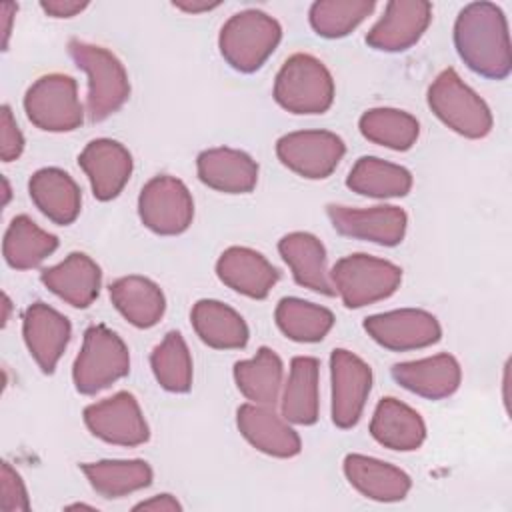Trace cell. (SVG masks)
Segmentation results:
<instances>
[{
  "mask_svg": "<svg viewBox=\"0 0 512 512\" xmlns=\"http://www.w3.org/2000/svg\"><path fill=\"white\" fill-rule=\"evenodd\" d=\"M374 6V0H320L310 6L308 20L318 36L342 38L358 28Z\"/></svg>",
  "mask_w": 512,
  "mask_h": 512,
  "instance_id": "37",
  "label": "cell"
},
{
  "mask_svg": "<svg viewBox=\"0 0 512 512\" xmlns=\"http://www.w3.org/2000/svg\"><path fill=\"white\" fill-rule=\"evenodd\" d=\"M22 336L40 370L52 374L70 342L72 326L70 320L52 306L34 302L24 310Z\"/></svg>",
  "mask_w": 512,
  "mask_h": 512,
  "instance_id": "16",
  "label": "cell"
},
{
  "mask_svg": "<svg viewBox=\"0 0 512 512\" xmlns=\"http://www.w3.org/2000/svg\"><path fill=\"white\" fill-rule=\"evenodd\" d=\"M2 186H4V206H6L10 200V184L6 178H2Z\"/></svg>",
  "mask_w": 512,
  "mask_h": 512,
  "instance_id": "45",
  "label": "cell"
},
{
  "mask_svg": "<svg viewBox=\"0 0 512 512\" xmlns=\"http://www.w3.org/2000/svg\"><path fill=\"white\" fill-rule=\"evenodd\" d=\"M390 374L402 388L428 400L452 396L462 380V368L452 354H434L420 360L400 362L392 366Z\"/></svg>",
  "mask_w": 512,
  "mask_h": 512,
  "instance_id": "21",
  "label": "cell"
},
{
  "mask_svg": "<svg viewBox=\"0 0 512 512\" xmlns=\"http://www.w3.org/2000/svg\"><path fill=\"white\" fill-rule=\"evenodd\" d=\"M282 376V360L268 346L258 348L252 358L234 364V382L238 390L254 404L274 406L282 388Z\"/></svg>",
  "mask_w": 512,
  "mask_h": 512,
  "instance_id": "31",
  "label": "cell"
},
{
  "mask_svg": "<svg viewBox=\"0 0 512 512\" xmlns=\"http://www.w3.org/2000/svg\"><path fill=\"white\" fill-rule=\"evenodd\" d=\"M360 134L390 150H410L420 134L418 120L398 108H370L358 120Z\"/></svg>",
  "mask_w": 512,
  "mask_h": 512,
  "instance_id": "34",
  "label": "cell"
},
{
  "mask_svg": "<svg viewBox=\"0 0 512 512\" xmlns=\"http://www.w3.org/2000/svg\"><path fill=\"white\" fill-rule=\"evenodd\" d=\"M28 120L46 132H72L84 122L76 80L68 74L40 76L24 96Z\"/></svg>",
  "mask_w": 512,
  "mask_h": 512,
  "instance_id": "8",
  "label": "cell"
},
{
  "mask_svg": "<svg viewBox=\"0 0 512 512\" xmlns=\"http://www.w3.org/2000/svg\"><path fill=\"white\" fill-rule=\"evenodd\" d=\"M138 216L154 234H182L194 218L192 194L186 184L174 176H154L140 190Z\"/></svg>",
  "mask_w": 512,
  "mask_h": 512,
  "instance_id": "9",
  "label": "cell"
},
{
  "mask_svg": "<svg viewBox=\"0 0 512 512\" xmlns=\"http://www.w3.org/2000/svg\"><path fill=\"white\" fill-rule=\"evenodd\" d=\"M196 172L202 184L224 194H248L258 182V164L236 148H210L198 154Z\"/></svg>",
  "mask_w": 512,
  "mask_h": 512,
  "instance_id": "22",
  "label": "cell"
},
{
  "mask_svg": "<svg viewBox=\"0 0 512 512\" xmlns=\"http://www.w3.org/2000/svg\"><path fill=\"white\" fill-rule=\"evenodd\" d=\"M174 6L188 14H198V12H208L212 8H218L220 2H174Z\"/></svg>",
  "mask_w": 512,
  "mask_h": 512,
  "instance_id": "43",
  "label": "cell"
},
{
  "mask_svg": "<svg viewBox=\"0 0 512 512\" xmlns=\"http://www.w3.org/2000/svg\"><path fill=\"white\" fill-rule=\"evenodd\" d=\"M428 106L436 118L464 138H484L492 130L488 104L458 76L454 68L442 70L428 88Z\"/></svg>",
  "mask_w": 512,
  "mask_h": 512,
  "instance_id": "4",
  "label": "cell"
},
{
  "mask_svg": "<svg viewBox=\"0 0 512 512\" xmlns=\"http://www.w3.org/2000/svg\"><path fill=\"white\" fill-rule=\"evenodd\" d=\"M34 206L54 224H72L82 208V192L76 180L60 168H40L28 182Z\"/></svg>",
  "mask_w": 512,
  "mask_h": 512,
  "instance_id": "24",
  "label": "cell"
},
{
  "mask_svg": "<svg viewBox=\"0 0 512 512\" xmlns=\"http://www.w3.org/2000/svg\"><path fill=\"white\" fill-rule=\"evenodd\" d=\"M58 248V238L42 230L30 216L20 214L12 218L6 228L2 254L10 268L30 270L44 262Z\"/></svg>",
  "mask_w": 512,
  "mask_h": 512,
  "instance_id": "33",
  "label": "cell"
},
{
  "mask_svg": "<svg viewBox=\"0 0 512 512\" xmlns=\"http://www.w3.org/2000/svg\"><path fill=\"white\" fill-rule=\"evenodd\" d=\"M216 274L234 292L256 300L266 298L280 280L278 268L266 256L246 246L226 248L216 262Z\"/></svg>",
  "mask_w": 512,
  "mask_h": 512,
  "instance_id": "19",
  "label": "cell"
},
{
  "mask_svg": "<svg viewBox=\"0 0 512 512\" xmlns=\"http://www.w3.org/2000/svg\"><path fill=\"white\" fill-rule=\"evenodd\" d=\"M320 362L314 356H296L290 362V374L282 392V418L310 426L318 420L320 394H318Z\"/></svg>",
  "mask_w": 512,
  "mask_h": 512,
  "instance_id": "28",
  "label": "cell"
},
{
  "mask_svg": "<svg viewBox=\"0 0 512 512\" xmlns=\"http://www.w3.org/2000/svg\"><path fill=\"white\" fill-rule=\"evenodd\" d=\"M236 426L246 442L268 456L292 458L302 450L296 430H292L288 420L278 416L270 406L254 402L242 404L236 410Z\"/></svg>",
  "mask_w": 512,
  "mask_h": 512,
  "instance_id": "18",
  "label": "cell"
},
{
  "mask_svg": "<svg viewBox=\"0 0 512 512\" xmlns=\"http://www.w3.org/2000/svg\"><path fill=\"white\" fill-rule=\"evenodd\" d=\"M130 372V352L124 340L110 328L94 324L86 328L82 348L72 366V380L80 394H96Z\"/></svg>",
  "mask_w": 512,
  "mask_h": 512,
  "instance_id": "6",
  "label": "cell"
},
{
  "mask_svg": "<svg viewBox=\"0 0 512 512\" xmlns=\"http://www.w3.org/2000/svg\"><path fill=\"white\" fill-rule=\"evenodd\" d=\"M22 150H24V136L16 124V118L12 116L10 106L4 104L0 114V156L4 162H12L20 158Z\"/></svg>",
  "mask_w": 512,
  "mask_h": 512,
  "instance_id": "39",
  "label": "cell"
},
{
  "mask_svg": "<svg viewBox=\"0 0 512 512\" xmlns=\"http://www.w3.org/2000/svg\"><path fill=\"white\" fill-rule=\"evenodd\" d=\"M370 434L384 448L410 452L422 446L426 424L414 408L388 396L376 404L370 420Z\"/></svg>",
  "mask_w": 512,
  "mask_h": 512,
  "instance_id": "26",
  "label": "cell"
},
{
  "mask_svg": "<svg viewBox=\"0 0 512 512\" xmlns=\"http://www.w3.org/2000/svg\"><path fill=\"white\" fill-rule=\"evenodd\" d=\"M42 284L74 308H88L100 294L102 270L84 252L68 254L60 264L40 272Z\"/></svg>",
  "mask_w": 512,
  "mask_h": 512,
  "instance_id": "20",
  "label": "cell"
},
{
  "mask_svg": "<svg viewBox=\"0 0 512 512\" xmlns=\"http://www.w3.org/2000/svg\"><path fill=\"white\" fill-rule=\"evenodd\" d=\"M40 8L52 18H72L88 8V2L76 0H42Z\"/></svg>",
  "mask_w": 512,
  "mask_h": 512,
  "instance_id": "40",
  "label": "cell"
},
{
  "mask_svg": "<svg viewBox=\"0 0 512 512\" xmlns=\"http://www.w3.org/2000/svg\"><path fill=\"white\" fill-rule=\"evenodd\" d=\"M78 164L90 182L94 198L100 202L116 198L132 174V154L110 138L88 142L78 156Z\"/></svg>",
  "mask_w": 512,
  "mask_h": 512,
  "instance_id": "17",
  "label": "cell"
},
{
  "mask_svg": "<svg viewBox=\"0 0 512 512\" xmlns=\"http://www.w3.org/2000/svg\"><path fill=\"white\" fill-rule=\"evenodd\" d=\"M346 152L344 140L328 130H298L276 142L278 160L308 180L328 178Z\"/></svg>",
  "mask_w": 512,
  "mask_h": 512,
  "instance_id": "10",
  "label": "cell"
},
{
  "mask_svg": "<svg viewBox=\"0 0 512 512\" xmlns=\"http://www.w3.org/2000/svg\"><path fill=\"white\" fill-rule=\"evenodd\" d=\"M150 366L156 382L176 394L192 388V356L180 332H168L150 354Z\"/></svg>",
  "mask_w": 512,
  "mask_h": 512,
  "instance_id": "36",
  "label": "cell"
},
{
  "mask_svg": "<svg viewBox=\"0 0 512 512\" xmlns=\"http://www.w3.org/2000/svg\"><path fill=\"white\" fill-rule=\"evenodd\" d=\"M68 54L74 64L88 76L86 112L92 122L106 120L128 102V72L110 50L72 38L68 42Z\"/></svg>",
  "mask_w": 512,
  "mask_h": 512,
  "instance_id": "2",
  "label": "cell"
},
{
  "mask_svg": "<svg viewBox=\"0 0 512 512\" xmlns=\"http://www.w3.org/2000/svg\"><path fill=\"white\" fill-rule=\"evenodd\" d=\"M280 332L294 342H320L334 326V314L302 298H282L274 312Z\"/></svg>",
  "mask_w": 512,
  "mask_h": 512,
  "instance_id": "35",
  "label": "cell"
},
{
  "mask_svg": "<svg viewBox=\"0 0 512 512\" xmlns=\"http://www.w3.org/2000/svg\"><path fill=\"white\" fill-rule=\"evenodd\" d=\"M282 28L276 18L262 10H242L220 28L218 48L230 68L250 74L264 66L280 44Z\"/></svg>",
  "mask_w": 512,
  "mask_h": 512,
  "instance_id": "3",
  "label": "cell"
},
{
  "mask_svg": "<svg viewBox=\"0 0 512 512\" xmlns=\"http://www.w3.org/2000/svg\"><path fill=\"white\" fill-rule=\"evenodd\" d=\"M108 290L114 308L136 328H152L164 316V292L150 278L138 274L122 276Z\"/></svg>",
  "mask_w": 512,
  "mask_h": 512,
  "instance_id": "27",
  "label": "cell"
},
{
  "mask_svg": "<svg viewBox=\"0 0 512 512\" xmlns=\"http://www.w3.org/2000/svg\"><path fill=\"white\" fill-rule=\"evenodd\" d=\"M326 214L338 234L380 246L400 244L408 228V216L400 206L350 208L328 204Z\"/></svg>",
  "mask_w": 512,
  "mask_h": 512,
  "instance_id": "14",
  "label": "cell"
},
{
  "mask_svg": "<svg viewBox=\"0 0 512 512\" xmlns=\"http://www.w3.org/2000/svg\"><path fill=\"white\" fill-rule=\"evenodd\" d=\"M278 252L290 266L296 284L324 296L336 294L326 268V248L314 234L290 232L280 238Z\"/></svg>",
  "mask_w": 512,
  "mask_h": 512,
  "instance_id": "25",
  "label": "cell"
},
{
  "mask_svg": "<svg viewBox=\"0 0 512 512\" xmlns=\"http://www.w3.org/2000/svg\"><path fill=\"white\" fill-rule=\"evenodd\" d=\"M364 330L376 344L394 352L426 348L442 336L436 316L420 308H400L368 316Z\"/></svg>",
  "mask_w": 512,
  "mask_h": 512,
  "instance_id": "13",
  "label": "cell"
},
{
  "mask_svg": "<svg viewBox=\"0 0 512 512\" xmlns=\"http://www.w3.org/2000/svg\"><path fill=\"white\" fill-rule=\"evenodd\" d=\"M342 470L350 486L376 502L404 500L412 488V480L404 470L372 456L348 454L342 462Z\"/></svg>",
  "mask_w": 512,
  "mask_h": 512,
  "instance_id": "23",
  "label": "cell"
},
{
  "mask_svg": "<svg viewBox=\"0 0 512 512\" xmlns=\"http://www.w3.org/2000/svg\"><path fill=\"white\" fill-rule=\"evenodd\" d=\"M2 308H4V312H2V326H6L8 324V320H10V310H12V302H10V298H8V294H4L2 296Z\"/></svg>",
  "mask_w": 512,
  "mask_h": 512,
  "instance_id": "44",
  "label": "cell"
},
{
  "mask_svg": "<svg viewBox=\"0 0 512 512\" xmlns=\"http://www.w3.org/2000/svg\"><path fill=\"white\" fill-rule=\"evenodd\" d=\"M82 472L90 486L104 498H122L152 484V468L146 460H98L84 462Z\"/></svg>",
  "mask_w": 512,
  "mask_h": 512,
  "instance_id": "32",
  "label": "cell"
},
{
  "mask_svg": "<svg viewBox=\"0 0 512 512\" xmlns=\"http://www.w3.org/2000/svg\"><path fill=\"white\" fill-rule=\"evenodd\" d=\"M330 382L332 422L342 430L354 428L372 388V368L354 352L336 348L330 354Z\"/></svg>",
  "mask_w": 512,
  "mask_h": 512,
  "instance_id": "12",
  "label": "cell"
},
{
  "mask_svg": "<svg viewBox=\"0 0 512 512\" xmlns=\"http://www.w3.org/2000/svg\"><path fill=\"white\" fill-rule=\"evenodd\" d=\"M134 510H154V512H174L182 510V504L172 494H158L150 500H142L134 506Z\"/></svg>",
  "mask_w": 512,
  "mask_h": 512,
  "instance_id": "41",
  "label": "cell"
},
{
  "mask_svg": "<svg viewBox=\"0 0 512 512\" xmlns=\"http://www.w3.org/2000/svg\"><path fill=\"white\" fill-rule=\"evenodd\" d=\"M330 282L346 308H362L392 296L402 282V270L388 260L358 252L332 266Z\"/></svg>",
  "mask_w": 512,
  "mask_h": 512,
  "instance_id": "7",
  "label": "cell"
},
{
  "mask_svg": "<svg viewBox=\"0 0 512 512\" xmlns=\"http://www.w3.org/2000/svg\"><path fill=\"white\" fill-rule=\"evenodd\" d=\"M18 6L12 4V2H4L0 6V16H2V36H4V42H2V48L6 50L8 48V38H10V32H12V20H14V14H16Z\"/></svg>",
  "mask_w": 512,
  "mask_h": 512,
  "instance_id": "42",
  "label": "cell"
},
{
  "mask_svg": "<svg viewBox=\"0 0 512 512\" xmlns=\"http://www.w3.org/2000/svg\"><path fill=\"white\" fill-rule=\"evenodd\" d=\"M346 186L360 196L400 198L410 192L412 174L400 164H392L376 156H362L350 168Z\"/></svg>",
  "mask_w": 512,
  "mask_h": 512,
  "instance_id": "30",
  "label": "cell"
},
{
  "mask_svg": "<svg viewBox=\"0 0 512 512\" xmlns=\"http://www.w3.org/2000/svg\"><path fill=\"white\" fill-rule=\"evenodd\" d=\"M454 46L462 62L484 78L504 80L512 70L508 22L492 2H472L458 12Z\"/></svg>",
  "mask_w": 512,
  "mask_h": 512,
  "instance_id": "1",
  "label": "cell"
},
{
  "mask_svg": "<svg viewBox=\"0 0 512 512\" xmlns=\"http://www.w3.org/2000/svg\"><path fill=\"white\" fill-rule=\"evenodd\" d=\"M274 100L292 114H322L334 102L332 74L312 54H292L276 74Z\"/></svg>",
  "mask_w": 512,
  "mask_h": 512,
  "instance_id": "5",
  "label": "cell"
},
{
  "mask_svg": "<svg viewBox=\"0 0 512 512\" xmlns=\"http://www.w3.org/2000/svg\"><path fill=\"white\" fill-rule=\"evenodd\" d=\"M0 508L4 512L30 510V498L24 480L8 462H4L0 470Z\"/></svg>",
  "mask_w": 512,
  "mask_h": 512,
  "instance_id": "38",
  "label": "cell"
},
{
  "mask_svg": "<svg viewBox=\"0 0 512 512\" xmlns=\"http://www.w3.org/2000/svg\"><path fill=\"white\" fill-rule=\"evenodd\" d=\"M190 320L198 338L216 350L244 348L250 336L244 318L218 300H198L192 306Z\"/></svg>",
  "mask_w": 512,
  "mask_h": 512,
  "instance_id": "29",
  "label": "cell"
},
{
  "mask_svg": "<svg viewBox=\"0 0 512 512\" xmlns=\"http://www.w3.org/2000/svg\"><path fill=\"white\" fill-rule=\"evenodd\" d=\"M432 22V4L426 0H392L380 20L366 34V44L380 52L412 48Z\"/></svg>",
  "mask_w": 512,
  "mask_h": 512,
  "instance_id": "15",
  "label": "cell"
},
{
  "mask_svg": "<svg viewBox=\"0 0 512 512\" xmlns=\"http://www.w3.org/2000/svg\"><path fill=\"white\" fill-rule=\"evenodd\" d=\"M86 428L100 440L116 446H140L148 442L150 428L132 392H116L110 398L84 408Z\"/></svg>",
  "mask_w": 512,
  "mask_h": 512,
  "instance_id": "11",
  "label": "cell"
}]
</instances>
